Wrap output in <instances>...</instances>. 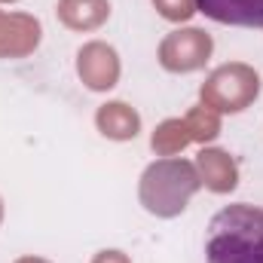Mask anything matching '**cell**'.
Segmentation results:
<instances>
[{"instance_id": "1", "label": "cell", "mask_w": 263, "mask_h": 263, "mask_svg": "<svg viewBox=\"0 0 263 263\" xmlns=\"http://www.w3.org/2000/svg\"><path fill=\"white\" fill-rule=\"evenodd\" d=\"M205 263H263V208L251 202L220 208L205 230Z\"/></svg>"}, {"instance_id": "2", "label": "cell", "mask_w": 263, "mask_h": 263, "mask_svg": "<svg viewBox=\"0 0 263 263\" xmlns=\"http://www.w3.org/2000/svg\"><path fill=\"white\" fill-rule=\"evenodd\" d=\"M202 15L233 28H263V0H193Z\"/></svg>"}]
</instances>
